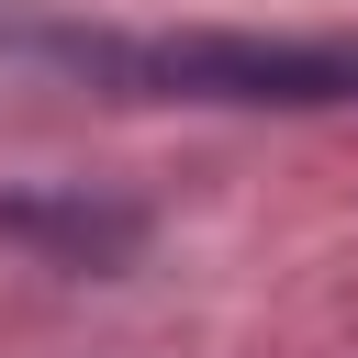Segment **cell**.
I'll return each instance as SVG.
<instances>
[{"label": "cell", "instance_id": "1", "mask_svg": "<svg viewBox=\"0 0 358 358\" xmlns=\"http://www.w3.org/2000/svg\"><path fill=\"white\" fill-rule=\"evenodd\" d=\"M45 56L123 101L358 112V34H45Z\"/></svg>", "mask_w": 358, "mask_h": 358}, {"label": "cell", "instance_id": "2", "mask_svg": "<svg viewBox=\"0 0 358 358\" xmlns=\"http://www.w3.org/2000/svg\"><path fill=\"white\" fill-rule=\"evenodd\" d=\"M0 246H45L56 268H123L145 246V213L90 190H0Z\"/></svg>", "mask_w": 358, "mask_h": 358}]
</instances>
